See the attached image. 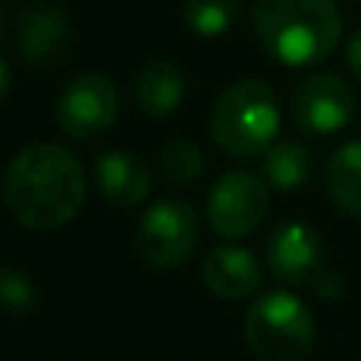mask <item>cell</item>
Masks as SVG:
<instances>
[{
	"label": "cell",
	"mask_w": 361,
	"mask_h": 361,
	"mask_svg": "<svg viewBox=\"0 0 361 361\" xmlns=\"http://www.w3.org/2000/svg\"><path fill=\"white\" fill-rule=\"evenodd\" d=\"M326 193L349 216H361V140L343 143L326 159Z\"/></svg>",
	"instance_id": "cell-14"
},
{
	"label": "cell",
	"mask_w": 361,
	"mask_h": 361,
	"mask_svg": "<svg viewBox=\"0 0 361 361\" xmlns=\"http://www.w3.org/2000/svg\"><path fill=\"white\" fill-rule=\"evenodd\" d=\"M86 200V171L61 143H32L6 165L4 203L19 225L54 231L80 212Z\"/></svg>",
	"instance_id": "cell-1"
},
{
	"label": "cell",
	"mask_w": 361,
	"mask_h": 361,
	"mask_svg": "<svg viewBox=\"0 0 361 361\" xmlns=\"http://www.w3.org/2000/svg\"><path fill=\"white\" fill-rule=\"evenodd\" d=\"M244 343L257 361H305L314 349V317L292 292H269L250 305Z\"/></svg>",
	"instance_id": "cell-4"
},
{
	"label": "cell",
	"mask_w": 361,
	"mask_h": 361,
	"mask_svg": "<svg viewBox=\"0 0 361 361\" xmlns=\"http://www.w3.org/2000/svg\"><path fill=\"white\" fill-rule=\"evenodd\" d=\"M260 263L250 250L235 247V244H222V247L209 250L203 260V282L212 295L225 301H244L260 288Z\"/></svg>",
	"instance_id": "cell-12"
},
{
	"label": "cell",
	"mask_w": 361,
	"mask_h": 361,
	"mask_svg": "<svg viewBox=\"0 0 361 361\" xmlns=\"http://www.w3.org/2000/svg\"><path fill=\"white\" fill-rule=\"evenodd\" d=\"M16 48L35 70H57L73 54V19L54 0H29L16 19Z\"/></svg>",
	"instance_id": "cell-8"
},
{
	"label": "cell",
	"mask_w": 361,
	"mask_h": 361,
	"mask_svg": "<svg viewBox=\"0 0 361 361\" xmlns=\"http://www.w3.org/2000/svg\"><path fill=\"white\" fill-rule=\"evenodd\" d=\"M95 184L111 206H140L152 190V171L137 152L105 149L95 159Z\"/></svg>",
	"instance_id": "cell-11"
},
{
	"label": "cell",
	"mask_w": 361,
	"mask_h": 361,
	"mask_svg": "<svg viewBox=\"0 0 361 361\" xmlns=\"http://www.w3.org/2000/svg\"><path fill=\"white\" fill-rule=\"evenodd\" d=\"M269 267L286 286H311L324 269V241L307 222H286L269 238Z\"/></svg>",
	"instance_id": "cell-10"
},
{
	"label": "cell",
	"mask_w": 361,
	"mask_h": 361,
	"mask_svg": "<svg viewBox=\"0 0 361 361\" xmlns=\"http://www.w3.org/2000/svg\"><path fill=\"white\" fill-rule=\"evenodd\" d=\"M292 121L311 137H330L343 130L358 111V95L352 82L339 73H311L292 92Z\"/></svg>",
	"instance_id": "cell-7"
},
{
	"label": "cell",
	"mask_w": 361,
	"mask_h": 361,
	"mask_svg": "<svg viewBox=\"0 0 361 361\" xmlns=\"http://www.w3.org/2000/svg\"><path fill=\"white\" fill-rule=\"evenodd\" d=\"M311 171L314 156L298 140L273 143L263 156V175H267V184H273L276 190H298L311 180Z\"/></svg>",
	"instance_id": "cell-15"
},
{
	"label": "cell",
	"mask_w": 361,
	"mask_h": 361,
	"mask_svg": "<svg viewBox=\"0 0 361 361\" xmlns=\"http://www.w3.org/2000/svg\"><path fill=\"white\" fill-rule=\"evenodd\" d=\"M200 241V219L184 200H159L143 212L137 228V254L152 269H175L190 260Z\"/></svg>",
	"instance_id": "cell-6"
},
{
	"label": "cell",
	"mask_w": 361,
	"mask_h": 361,
	"mask_svg": "<svg viewBox=\"0 0 361 361\" xmlns=\"http://www.w3.org/2000/svg\"><path fill=\"white\" fill-rule=\"evenodd\" d=\"M238 19H241L238 0H187L184 4V25L193 35H225L228 29H235Z\"/></svg>",
	"instance_id": "cell-16"
},
{
	"label": "cell",
	"mask_w": 361,
	"mask_h": 361,
	"mask_svg": "<svg viewBox=\"0 0 361 361\" xmlns=\"http://www.w3.org/2000/svg\"><path fill=\"white\" fill-rule=\"evenodd\" d=\"M269 212V184L250 171H228L212 184L206 200V216L216 235L244 238Z\"/></svg>",
	"instance_id": "cell-9"
},
{
	"label": "cell",
	"mask_w": 361,
	"mask_h": 361,
	"mask_svg": "<svg viewBox=\"0 0 361 361\" xmlns=\"http://www.w3.org/2000/svg\"><path fill=\"white\" fill-rule=\"evenodd\" d=\"M345 63H349V70H352V76L361 82V25L355 32H352V38H349V44H345Z\"/></svg>",
	"instance_id": "cell-20"
},
{
	"label": "cell",
	"mask_w": 361,
	"mask_h": 361,
	"mask_svg": "<svg viewBox=\"0 0 361 361\" xmlns=\"http://www.w3.org/2000/svg\"><path fill=\"white\" fill-rule=\"evenodd\" d=\"M250 16L267 54L288 67L326 61L343 35L336 0H257Z\"/></svg>",
	"instance_id": "cell-2"
},
{
	"label": "cell",
	"mask_w": 361,
	"mask_h": 361,
	"mask_svg": "<svg viewBox=\"0 0 361 361\" xmlns=\"http://www.w3.org/2000/svg\"><path fill=\"white\" fill-rule=\"evenodd\" d=\"M159 165H162V175L178 187H190L206 175V159L190 140H169L159 152Z\"/></svg>",
	"instance_id": "cell-17"
},
{
	"label": "cell",
	"mask_w": 361,
	"mask_h": 361,
	"mask_svg": "<svg viewBox=\"0 0 361 361\" xmlns=\"http://www.w3.org/2000/svg\"><path fill=\"white\" fill-rule=\"evenodd\" d=\"M121 111V92L114 86V80L99 70H86V73L73 76L67 86L61 89L54 105V118L61 133H67L70 140H89L105 137L114 127Z\"/></svg>",
	"instance_id": "cell-5"
},
{
	"label": "cell",
	"mask_w": 361,
	"mask_h": 361,
	"mask_svg": "<svg viewBox=\"0 0 361 361\" xmlns=\"http://www.w3.org/2000/svg\"><path fill=\"white\" fill-rule=\"evenodd\" d=\"M352 4H361V0H352Z\"/></svg>",
	"instance_id": "cell-23"
},
{
	"label": "cell",
	"mask_w": 361,
	"mask_h": 361,
	"mask_svg": "<svg viewBox=\"0 0 361 361\" xmlns=\"http://www.w3.org/2000/svg\"><path fill=\"white\" fill-rule=\"evenodd\" d=\"M0 29H4V10H0Z\"/></svg>",
	"instance_id": "cell-22"
},
{
	"label": "cell",
	"mask_w": 361,
	"mask_h": 361,
	"mask_svg": "<svg viewBox=\"0 0 361 361\" xmlns=\"http://www.w3.org/2000/svg\"><path fill=\"white\" fill-rule=\"evenodd\" d=\"M13 89V76H10V67H6V61L0 57V105H4V99L10 95Z\"/></svg>",
	"instance_id": "cell-21"
},
{
	"label": "cell",
	"mask_w": 361,
	"mask_h": 361,
	"mask_svg": "<svg viewBox=\"0 0 361 361\" xmlns=\"http://www.w3.org/2000/svg\"><path fill=\"white\" fill-rule=\"evenodd\" d=\"M184 95H187V80L178 63L171 61H149L140 70L137 82H133L137 108L146 118H156V121L171 118L184 105Z\"/></svg>",
	"instance_id": "cell-13"
},
{
	"label": "cell",
	"mask_w": 361,
	"mask_h": 361,
	"mask_svg": "<svg viewBox=\"0 0 361 361\" xmlns=\"http://www.w3.org/2000/svg\"><path fill=\"white\" fill-rule=\"evenodd\" d=\"M38 305V288L25 269L0 267V307L13 317H25Z\"/></svg>",
	"instance_id": "cell-18"
},
{
	"label": "cell",
	"mask_w": 361,
	"mask_h": 361,
	"mask_svg": "<svg viewBox=\"0 0 361 361\" xmlns=\"http://www.w3.org/2000/svg\"><path fill=\"white\" fill-rule=\"evenodd\" d=\"M212 143L235 159L269 149L279 133V102L263 80H241L216 99L209 114Z\"/></svg>",
	"instance_id": "cell-3"
},
{
	"label": "cell",
	"mask_w": 361,
	"mask_h": 361,
	"mask_svg": "<svg viewBox=\"0 0 361 361\" xmlns=\"http://www.w3.org/2000/svg\"><path fill=\"white\" fill-rule=\"evenodd\" d=\"M311 286H314V292H317L324 301H336V298H343V292H345L343 276H339L336 269H326V267L314 276Z\"/></svg>",
	"instance_id": "cell-19"
}]
</instances>
